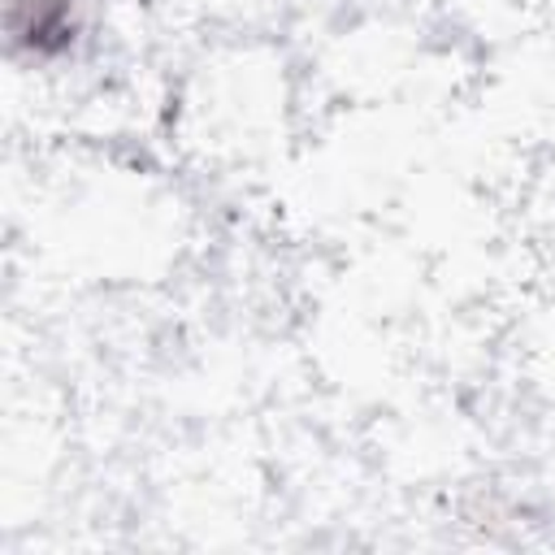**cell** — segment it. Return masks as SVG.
Returning a JSON list of instances; mask_svg holds the SVG:
<instances>
[{"label": "cell", "instance_id": "1", "mask_svg": "<svg viewBox=\"0 0 555 555\" xmlns=\"http://www.w3.org/2000/svg\"><path fill=\"white\" fill-rule=\"evenodd\" d=\"M9 30L17 43H30L35 52H56L78 35L74 0H13Z\"/></svg>", "mask_w": 555, "mask_h": 555}]
</instances>
